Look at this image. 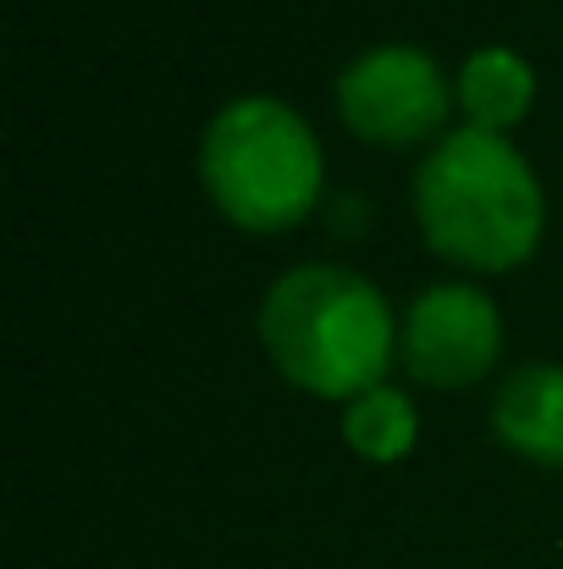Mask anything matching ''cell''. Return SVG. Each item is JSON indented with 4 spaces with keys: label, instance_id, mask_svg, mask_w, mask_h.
I'll list each match as a JSON object with an SVG mask.
<instances>
[{
    "label": "cell",
    "instance_id": "6",
    "mask_svg": "<svg viewBox=\"0 0 563 569\" xmlns=\"http://www.w3.org/2000/svg\"><path fill=\"white\" fill-rule=\"evenodd\" d=\"M492 431L542 465H563V366L525 360L492 392Z\"/></svg>",
    "mask_w": 563,
    "mask_h": 569
},
{
    "label": "cell",
    "instance_id": "3",
    "mask_svg": "<svg viewBox=\"0 0 563 569\" xmlns=\"http://www.w3.org/2000/svg\"><path fill=\"white\" fill-rule=\"evenodd\" d=\"M199 178L238 227L271 232L310 210L321 189V144L288 100L238 94L199 133Z\"/></svg>",
    "mask_w": 563,
    "mask_h": 569
},
{
    "label": "cell",
    "instance_id": "5",
    "mask_svg": "<svg viewBox=\"0 0 563 569\" xmlns=\"http://www.w3.org/2000/svg\"><path fill=\"white\" fill-rule=\"evenodd\" d=\"M398 343H403V366L420 381L464 387L497 360L503 321H497V305L481 288L436 282V288L414 293V305L403 310Z\"/></svg>",
    "mask_w": 563,
    "mask_h": 569
},
{
    "label": "cell",
    "instance_id": "1",
    "mask_svg": "<svg viewBox=\"0 0 563 569\" xmlns=\"http://www.w3.org/2000/svg\"><path fill=\"white\" fill-rule=\"evenodd\" d=\"M414 216L431 249L464 266H514L542 238V183L492 128L442 133L414 167Z\"/></svg>",
    "mask_w": 563,
    "mask_h": 569
},
{
    "label": "cell",
    "instance_id": "4",
    "mask_svg": "<svg viewBox=\"0 0 563 569\" xmlns=\"http://www.w3.org/2000/svg\"><path fill=\"white\" fill-rule=\"evenodd\" d=\"M338 111L371 144H414L448 111V78L420 44H371L338 72Z\"/></svg>",
    "mask_w": 563,
    "mask_h": 569
},
{
    "label": "cell",
    "instance_id": "8",
    "mask_svg": "<svg viewBox=\"0 0 563 569\" xmlns=\"http://www.w3.org/2000/svg\"><path fill=\"white\" fill-rule=\"evenodd\" d=\"M343 437L354 442V453H365L375 465L403 459L409 442H414V403H409L398 387L375 381V387L349 398V409H343Z\"/></svg>",
    "mask_w": 563,
    "mask_h": 569
},
{
    "label": "cell",
    "instance_id": "7",
    "mask_svg": "<svg viewBox=\"0 0 563 569\" xmlns=\"http://www.w3.org/2000/svg\"><path fill=\"white\" fill-rule=\"evenodd\" d=\"M531 94H536V72L509 44H481L459 67V106L470 111L475 128H492L497 133V128L520 122L525 106H531Z\"/></svg>",
    "mask_w": 563,
    "mask_h": 569
},
{
    "label": "cell",
    "instance_id": "2",
    "mask_svg": "<svg viewBox=\"0 0 563 569\" xmlns=\"http://www.w3.org/2000/svg\"><path fill=\"white\" fill-rule=\"evenodd\" d=\"M265 355L315 392L354 398L381 381L392 355V310L371 277L326 260L288 266L260 299Z\"/></svg>",
    "mask_w": 563,
    "mask_h": 569
}]
</instances>
